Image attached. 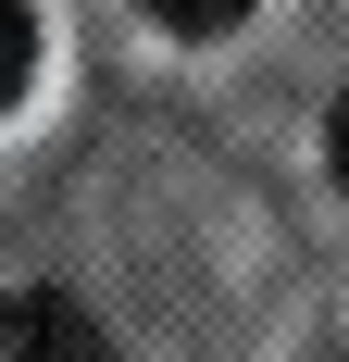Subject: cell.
<instances>
[{
  "label": "cell",
  "instance_id": "obj_4",
  "mask_svg": "<svg viewBox=\"0 0 349 362\" xmlns=\"http://www.w3.org/2000/svg\"><path fill=\"white\" fill-rule=\"evenodd\" d=\"M324 163H337V187H349V100H337V125H324Z\"/></svg>",
  "mask_w": 349,
  "mask_h": 362
},
{
  "label": "cell",
  "instance_id": "obj_1",
  "mask_svg": "<svg viewBox=\"0 0 349 362\" xmlns=\"http://www.w3.org/2000/svg\"><path fill=\"white\" fill-rule=\"evenodd\" d=\"M0 362H112V337L50 288H13L0 300Z\"/></svg>",
  "mask_w": 349,
  "mask_h": 362
},
{
  "label": "cell",
  "instance_id": "obj_2",
  "mask_svg": "<svg viewBox=\"0 0 349 362\" xmlns=\"http://www.w3.org/2000/svg\"><path fill=\"white\" fill-rule=\"evenodd\" d=\"M25 75H37V13H25V0H0V112L25 100Z\"/></svg>",
  "mask_w": 349,
  "mask_h": 362
},
{
  "label": "cell",
  "instance_id": "obj_3",
  "mask_svg": "<svg viewBox=\"0 0 349 362\" xmlns=\"http://www.w3.org/2000/svg\"><path fill=\"white\" fill-rule=\"evenodd\" d=\"M138 13H162V25H174V37H212V25H237L249 0H138Z\"/></svg>",
  "mask_w": 349,
  "mask_h": 362
}]
</instances>
